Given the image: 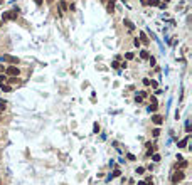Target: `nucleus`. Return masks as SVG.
Masks as SVG:
<instances>
[{
	"label": "nucleus",
	"instance_id": "f8f14e48",
	"mask_svg": "<svg viewBox=\"0 0 192 185\" xmlns=\"http://www.w3.org/2000/svg\"><path fill=\"white\" fill-rule=\"evenodd\" d=\"M187 167V162L185 160H180V163H177V168H180V170H184Z\"/></svg>",
	"mask_w": 192,
	"mask_h": 185
},
{
	"label": "nucleus",
	"instance_id": "6ab92c4d",
	"mask_svg": "<svg viewBox=\"0 0 192 185\" xmlns=\"http://www.w3.org/2000/svg\"><path fill=\"white\" fill-rule=\"evenodd\" d=\"M121 175V172H120V170H115V172L111 173V179H115V177H120Z\"/></svg>",
	"mask_w": 192,
	"mask_h": 185
},
{
	"label": "nucleus",
	"instance_id": "20e7f679",
	"mask_svg": "<svg viewBox=\"0 0 192 185\" xmlns=\"http://www.w3.org/2000/svg\"><path fill=\"white\" fill-rule=\"evenodd\" d=\"M0 61H5V62H10V64H19V59L10 56V54H5L3 57H0Z\"/></svg>",
	"mask_w": 192,
	"mask_h": 185
},
{
	"label": "nucleus",
	"instance_id": "aec40b11",
	"mask_svg": "<svg viewBox=\"0 0 192 185\" xmlns=\"http://www.w3.org/2000/svg\"><path fill=\"white\" fill-rule=\"evenodd\" d=\"M59 5H61V9L64 10V12L67 10V5H66V2H62V0H61V2H59Z\"/></svg>",
	"mask_w": 192,
	"mask_h": 185
},
{
	"label": "nucleus",
	"instance_id": "473e14b6",
	"mask_svg": "<svg viewBox=\"0 0 192 185\" xmlns=\"http://www.w3.org/2000/svg\"><path fill=\"white\" fill-rule=\"evenodd\" d=\"M2 71H3V67H2V66H0V72H2Z\"/></svg>",
	"mask_w": 192,
	"mask_h": 185
},
{
	"label": "nucleus",
	"instance_id": "5701e85b",
	"mask_svg": "<svg viewBox=\"0 0 192 185\" xmlns=\"http://www.w3.org/2000/svg\"><path fill=\"white\" fill-rule=\"evenodd\" d=\"M150 104H152V106H157V98H153V96H152V98H150Z\"/></svg>",
	"mask_w": 192,
	"mask_h": 185
},
{
	"label": "nucleus",
	"instance_id": "ddd939ff",
	"mask_svg": "<svg viewBox=\"0 0 192 185\" xmlns=\"http://www.w3.org/2000/svg\"><path fill=\"white\" fill-rule=\"evenodd\" d=\"M140 57H142V59H148V57H150L148 51H140Z\"/></svg>",
	"mask_w": 192,
	"mask_h": 185
},
{
	"label": "nucleus",
	"instance_id": "423d86ee",
	"mask_svg": "<svg viewBox=\"0 0 192 185\" xmlns=\"http://www.w3.org/2000/svg\"><path fill=\"white\" fill-rule=\"evenodd\" d=\"M189 140H190V136L187 135V136L184 138V140H180V141H179V148H185V147H187V143H189Z\"/></svg>",
	"mask_w": 192,
	"mask_h": 185
},
{
	"label": "nucleus",
	"instance_id": "0eeeda50",
	"mask_svg": "<svg viewBox=\"0 0 192 185\" xmlns=\"http://www.w3.org/2000/svg\"><path fill=\"white\" fill-rule=\"evenodd\" d=\"M123 25H126V29H128V30H133V29H135V24L131 22V20H128V19L123 20Z\"/></svg>",
	"mask_w": 192,
	"mask_h": 185
},
{
	"label": "nucleus",
	"instance_id": "a878e982",
	"mask_svg": "<svg viewBox=\"0 0 192 185\" xmlns=\"http://www.w3.org/2000/svg\"><path fill=\"white\" fill-rule=\"evenodd\" d=\"M5 104H7L5 101H0V111H3V109H5Z\"/></svg>",
	"mask_w": 192,
	"mask_h": 185
},
{
	"label": "nucleus",
	"instance_id": "a211bd4d",
	"mask_svg": "<svg viewBox=\"0 0 192 185\" xmlns=\"http://www.w3.org/2000/svg\"><path fill=\"white\" fill-rule=\"evenodd\" d=\"M125 57L128 59V61H131V59L135 57V54H133V52H126V56H125Z\"/></svg>",
	"mask_w": 192,
	"mask_h": 185
},
{
	"label": "nucleus",
	"instance_id": "393cba45",
	"mask_svg": "<svg viewBox=\"0 0 192 185\" xmlns=\"http://www.w3.org/2000/svg\"><path fill=\"white\" fill-rule=\"evenodd\" d=\"M126 158L130 160V162H133V160H137V158H135V155H131V153H128V155H126Z\"/></svg>",
	"mask_w": 192,
	"mask_h": 185
},
{
	"label": "nucleus",
	"instance_id": "c756f323",
	"mask_svg": "<svg viewBox=\"0 0 192 185\" xmlns=\"http://www.w3.org/2000/svg\"><path fill=\"white\" fill-rule=\"evenodd\" d=\"M35 2V5H42V3H44V0H34Z\"/></svg>",
	"mask_w": 192,
	"mask_h": 185
},
{
	"label": "nucleus",
	"instance_id": "cd10ccee",
	"mask_svg": "<svg viewBox=\"0 0 192 185\" xmlns=\"http://www.w3.org/2000/svg\"><path fill=\"white\" fill-rule=\"evenodd\" d=\"M148 61H150V66H155V57H152V56H150V57H148Z\"/></svg>",
	"mask_w": 192,
	"mask_h": 185
},
{
	"label": "nucleus",
	"instance_id": "2eb2a0df",
	"mask_svg": "<svg viewBox=\"0 0 192 185\" xmlns=\"http://www.w3.org/2000/svg\"><path fill=\"white\" fill-rule=\"evenodd\" d=\"M93 133H94V135H98V133H99V124H98V123H94V124H93Z\"/></svg>",
	"mask_w": 192,
	"mask_h": 185
},
{
	"label": "nucleus",
	"instance_id": "f704fd0d",
	"mask_svg": "<svg viewBox=\"0 0 192 185\" xmlns=\"http://www.w3.org/2000/svg\"><path fill=\"white\" fill-rule=\"evenodd\" d=\"M101 2H103V3H105V2H106V0H101Z\"/></svg>",
	"mask_w": 192,
	"mask_h": 185
},
{
	"label": "nucleus",
	"instance_id": "9b49d317",
	"mask_svg": "<svg viewBox=\"0 0 192 185\" xmlns=\"http://www.w3.org/2000/svg\"><path fill=\"white\" fill-rule=\"evenodd\" d=\"M140 39H142L140 42H143V44H148V42H150V41L147 39V34H145V32H140Z\"/></svg>",
	"mask_w": 192,
	"mask_h": 185
},
{
	"label": "nucleus",
	"instance_id": "f257e3e1",
	"mask_svg": "<svg viewBox=\"0 0 192 185\" xmlns=\"http://www.w3.org/2000/svg\"><path fill=\"white\" fill-rule=\"evenodd\" d=\"M17 15H19V9H14V10H9V12H3V14H2V22H7V20H15Z\"/></svg>",
	"mask_w": 192,
	"mask_h": 185
},
{
	"label": "nucleus",
	"instance_id": "4468645a",
	"mask_svg": "<svg viewBox=\"0 0 192 185\" xmlns=\"http://www.w3.org/2000/svg\"><path fill=\"white\" fill-rule=\"evenodd\" d=\"M7 79H9V77H7L5 74H0V84H5V83H7Z\"/></svg>",
	"mask_w": 192,
	"mask_h": 185
},
{
	"label": "nucleus",
	"instance_id": "6e6552de",
	"mask_svg": "<svg viewBox=\"0 0 192 185\" xmlns=\"http://www.w3.org/2000/svg\"><path fill=\"white\" fill-rule=\"evenodd\" d=\"M106 10H108L110 14H113V10H115V0H110V2H108V7H106Z\"/></svg>",
	"mask_w": 192,
	"mask_h": 185
},
{
	"label": "nucleus",
	"instance_id": "b1692460",
	"mask_svg": "<svg viewBox=\"0 0 192 185\" xmlns=\"http://www.w3.org/2000/svg\"><path fill=\"white\" fill-rule=\"evenodd\" d=\"M152 135H153V136H158V135H160V130H158V128H155V130L152 131Z\"/></svg>",
	"mask_w": 192,
	"mask_h": 185
},
{
	"label": "nucleus",
	"instance_id": "412c9836",
	"mask_svg": "<svg viewBox=\"0 0 192 185\" xmlns=\"http://www.w3.org/2000/svg\"><path fill=\"white\" fill-rule=\"evenodd\" d=\"M185 131H187V133H190V121H189V120L185 121Z\"/></svg>",
	"mask_w": 192,
	"mask_h": 185
},
{
	"label": "nucleus",
	"instance_id": "4be33fe9",
	"mask_svg": "<svg viewBox=\"0 0 192 185\" xmlns=\"http://www.w3.org/2000/svg\"><path fill=\"white\" fill-rule=\"evenodd\" d=\"M143 172H145V168H143V167H138V168L135 170V173H138V175H140V173H143Z\"/></svg>",
	"mask_w": 192,
	"mask_h": 185
},
{
	"label": "nucleus",
	"instance_id": "7ed1b4c3",
	"mask_svg": "<svg viewBox=\"0 0 192 185\" xmlns=\"http://www.w3.org/2000/svg\"><path fill=\"white\" fill-rule=\"evenodd\" d=\"M184 177H185V173H184L182 170H177V172L172 175V183H179V182H182Z\"/></svg>",
	"mask_w": 192,
	"mask_h": 185
},
{
	"label": "nucleus",
	"instance_id": "2f4dec72",
	"mask_svg": "<svg viewBox=\"0 0 192 185\" xmlns=\"http://www.w3.org/2000/svg\"><path fill=\"white\" fill-rule=\"evenodd\" d=\"M46 2H47V3H52V2H54V0H46Z\"/></svg>",
	"mask_w": 192,
	"mask_h": 185
},
{
	"label": "nucleus",
	"instance_id": "f3484780",
	"mask_svg": "<svg viewBox=\"0 0 192 185\" xmlns=\"http://www.w3.org/2000/svg\"><path fill=\"white\" fill-rule=\"evenodd\" d=\"M7 81L10 83V86H12V84H17V83H19V81H17V77H9Z\"/></svg>",
	"mask_w": 192,
	"mask_h": 185
},
{
	"label": "nucleus",
	"instance_id": "bb28decb",
	"mask_svg": "<svg viewBox=\"0 0 192 185\" xmlns=\"http://www.w3.org/2000/svg\"><path fill=\"white\" fill-rule=\"evenodd\" d=\"M143 84L145 86H150V79H148V77H143Z\"/></svg>",
	"mask_w": 192,
	"mask_h": 185
},
{
	"label": "nucleus",
	"instance_id": "1a4fd4ad",
	"mask_svg": "<svg viewBox=\"0 0 192 185\" xmlns=\"http://www.w3.org/2000/svg\"><path fill=\"white\" fill-rule=\"evenodd\" d=\"M0 91L9 92V91H12V86H10V84H0Z\"/></svg>",
	"mask_w": 192,
	"mask_h": 185
},
{
	"label": "nucleus",
	"instance_id": "39448f33",
	"mask_svg": "<svg viewBox=\"0 0 192 185\" xmlns=\"http://www.w3.org/2000/svg\"><path fill=\"white\" fill-rule=\"evenodd\" d=\"M152 121H153L155 124H162L163 116H160V115H153V116H152Z\"/></svg>",
	"mask_w": 192,
	"mask_h": 185
},
{
	"label": "nucleus",
	"instance_id": "c85d7f7f",
	"mask_svg": "<svg viewBox=\"0 0 192 185\" xmlns=\"http://www.w3.org/2000/svg\"><path fill=\"white\" fill-rule=\"evenodd\" d=\"M118 66H120V64L116 62V61H113V62H111V67H115V69H116V67H118Z\"/></svg>",
	"mask_w": 192,
	"mask_h": 185
},
{
	"label": "nucleus",
	"instance_id": "f03ea898",
	"mask_svg": "<svg viewBox=\"0 0 192 185\" xmlns=\"http://www.w3.org/2000/svg\"><path fill=\"white\" fill-rule=\"evenodd\" d=\"M20 74V69L17 66H9L7 67V74L5 76H10V77H17Z\"/></svg>",
	"mask_w": 192,
	"mask_h": 185
},
{
	"label": "nucleus",
	"instance_id": "dca6fc26",
	"mask_svg": "<svg viewBox=\"0 0 192 185\" xmlns=\"http://www.w3.org/2000/svg\"><path fill=\"white\" fill-rule=\"evenodd\" d=\"M152 160H153L155 163H157V162H160V155H158V153H153V155H152Z\"/></svg>",
	"mask_w": 192,
	"mask_h": 185
},
{
	"label": "nucleus",
	"instance_id": "9d476101",
	"mask_svg": "<svg viewBox=\"0 0 192 185\" xmlns=\"http://www.w3.org/2000/svg\"><path fill=\"white\" fill-rule=\"evenodd\" d=\"M147 5H150V7H157V5H160V0H147Z\"/></svg>",
	"mask_w": 192,
	"mask_h": 185
},
{
	"label": "nucleus",
	"instance_id": "7c9ffc66",
	"mask_svg": "<svg viewBox=\"0 0 192 185\" xmlns=\"http://www.w3.org/2000/svg\"><path fill=\"white\" fill-rule=\"evenodd\" d=\"M148 111H157V106H152V104H150V108H148Z\"/></svg>",
	"mask_w": 192,
	"mask_h": 185
},
{
	"label": "nucleus",
	"instance_id": "72a5a7b5",
	"mask_svg": "<svg viewBox=\"0 0 192 185\" xmlns=\"http://www.w3.org/2000/svg\"><path fill=\"white\" fill-rule=\"evenodd\" d=\"M163 2H165V3H167V2H170V0H163Z\"/></svg>",
	"mask_w": 192,
	"mask_h": 185
}]
</instances>
